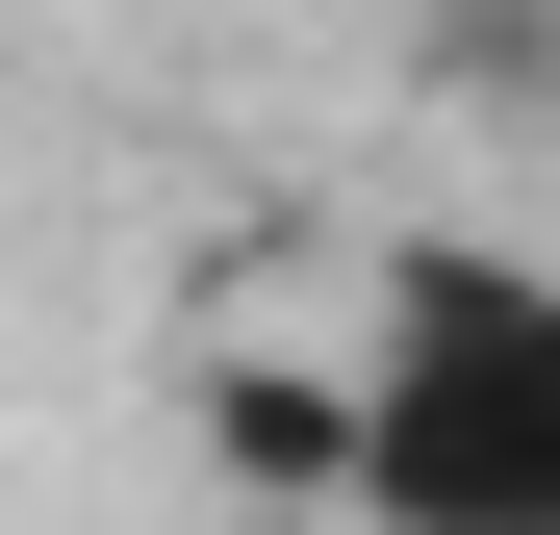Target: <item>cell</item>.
Here are the masks:
<instances>
[{
  "mask_svg": "<svg viewBox=\"0 0 560 535\" xmlns=\"http://www.w3.org/2000/svg\"><path fill=\"white\" fill-rule=\"evenodd\" d=\"M357 535H560V255L408 230L357 332Z\"/></svg>",
  "mask_w": 560,
  "mask_h": 535,
  "instance_id": "6da1fadb",
  "label": "cell"
},
{
  "mask_svg": "<svg viewBox=\"0 0 560 535\" xmlns=\"http://www.w3.org/2000/svg\"><path fill=\"white\" fill-rule=\"evenodd\" d=\"M433 51L458 77H560V0H433Z\"/></svg>",
  "mask_w": 560,
  "mask_h": 535,
  "instance_id": "7a4b0ae2",
  "label": "cell"
}]
</instances>
